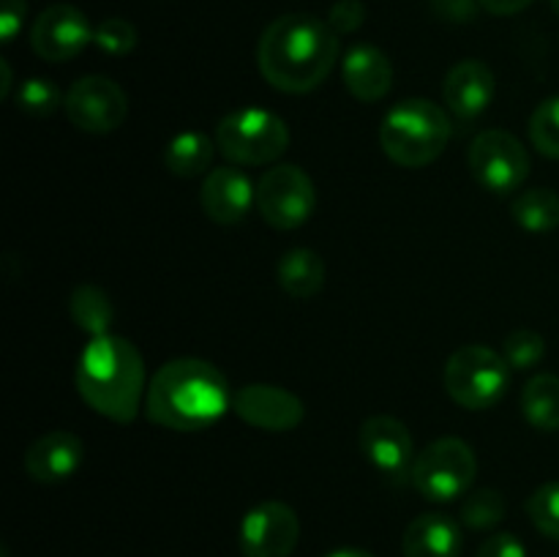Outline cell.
Segmentation results:
<instances>
[{
    "label": "cell",
    "mask_w": 559,
    "mask_h": 557,
    "mask_svg": "<svg viewBox=\"0 0 559 557\" xmlns=\"http://www.w3.org/2000/svg\"><path fill=\"white\" fill-rule=\"evenodd\" d=\"M453 134V120L440 104L429 98H407L388 109L380 123V145L399 167L418 169L445 153Z\"/></svg>",
    "instance_id": "277c9868"
},
{
    "label": "cell",
    "mask_w": 559,
    "mask_h": 557,
    "mask_svg": "<svg viewBox=\"0 0 559 557\" xmlns=\"http://www.w3.org/2000/svg\"><path fill=\"white\" fill-rule=\"evenodd\" d=\"M511 382V366L502 353L486 344H467L459 347L445 364V391L459 407L489 410L506 396Z\"/></svg>",
    "instance_id": "8992f818"
},
{
    "label": "cell",
    "mask_w": 559,
    "mask_h": 557,
    "mask_svg": "<svg viewBox=\"0 0 559 557\" xmlns=\"http://www.w3.org/2000/svg\"><path fill=\"white\" fill-rule=\"evenodd\" d=\"M530 140L538 153L559 158V96L538 104L530 118Z\"/></svg>",
    "instance_id": "83f0119b"
},
{
    "label": "cell",
    "mask_w": 559,
    "mask_h": 557,
    "mask_svg": "<svg viewBox=\"0 0 559 557\" xmlns=\"http://www.w3.org/2000/svg\"><path fill=\"white\" fill-rule=\"evenodd\" d=\"M27 3L25 0H0V42H14L16 33L25 22Z\"/></svg>",
    "instance_id": "d6a6232c"
},
{
    "label": "cell",
    "mask_w": 559,
    "mask_h": 557,
    "mask_svg": "<svg viewBox=\"0 0 559 557\" xmlns=\"http://www.w3.org/2000/svg\"><path fill=\"white\" fill-rule=\"evenodd\" d=\"M216 147L229 162L260 167L284 156L289 145V129L284 118L267 109L246 107L224 115L216 126Z\"/></svg>",
    "instance_id": "5b68a950"
},
{
    "label": "cell",
    "mask_w": 559,
    "mask_h": 557,
    "mask_svg": "<svg viewBox=\"0 0 559 557\" xmlns=\"http://www.w3.org/2000/svg\"><path fill=\"white\" fill-rule=\"evenodd\" d=\"M76 391L98 415L115 424H131L147 393L140 349L115 333L91 339L76 364Z\"/></svg>",
    "instance_id": "3957f363"
},
{
    "label": "cell",
    "mask_w": 559,
    "mask_h": 557,
    "mask_svg": "<svg viewBox=\"0 0 559 557\" xmlns=\"http://www.w3.org/2000/svg\"><path fill=\"white\" fill-rule=\"evenodd\" d=\"M402 552L404 557H459L462 530L445 513H420L404 530Z\"/></svg>",
    "instance_id": "d6986e66"
},
{
    "label": "cell",
    "mask_w": 559,
    "mask_h": 557,
    "mask_svg": "<svg viewBox=\"0 0 559 557\" xmlns=\"http://www.w3.org/2000/svg\"><path fill=\"white\" fill-rule=\"evenodd\" d=\"M240 420L262 431H293L304 420L306 407L293 391L267 382H249L233 399Z\"/></svg>",
    "instance_id": "5bb4252c"
},
{
    "label": "cell",
    "mask_w": 559,
    "mask_h": 557,
    "mask_svg": "<svg viewBox=\"0 0 559 557\" xmlns=\"http://www.w3.org/2000/svg\"><path fill=\"white\" fill-rule=\"evenodd\" d=\"M325 557H374V555H369V552H364V549H349L347 546V549H336Z\"/></svg>",
    "instance_id": "d590c367"
},
{
    "label": "cell",
    "mask_w": 559,
    "mask_h": 557,
    "mask_svg": "<svg viewBox=\"0 0 559 557\" xmlns=\"http://www.w3.org/2000/svg\"><path fill=\"white\" fill-rule=\"evenodd\" d=\"M475 557H527V549L513 533H495L480 544Z\"/></svg>",
    "instance_id": "1f68e13d"
},
{
    "label": "cell",
    "mask_w": 559,
    "mask_h": 557,
    "mask_svg": "<svg viewBox=\"0 0 559 557\" xmlns=\"http://www.w3.org/2000/svg\"><path fill=\"white\" fill-rule=\"evenodd\" d=\"M478 475L475 451L459 437H440L415 457L409 484L429 502H451L467 495Z\"/></svg>",
    "instance_id": "52a82bcc"
},
{
    "label": "cell",
    "mask_w": 559,
    "mask_h": 557,
    "mask_svg": "<svg viewBox=\"0 0 559 557\" xmlns=\"http://www.w3.org/2000/svg\"><path fill=\"white\" fill-rule=\"evenodd\" d=\"M66 118L87 134H112L129 115V96L115 80L91 74L76 80L63 98Z\"/></svg>",
    "instance_id": "30bf717a"
},
{
    "label": "cell",
    "mask_w": 559,
    "mask_h": 557,
    "mask_svg": "<svg viewBox=\"0 0 559 557\" xmlns=\"http://www.w3.org/2000/svg\"><path fill=\"white\" fill-rule=\"evenodd\" d=\"M469 173L475 183L491 194H511L522 189L530 175V153L511 131L486 129L469 145Z\"/></svg>",
    "instance_id": "ba28073f"
},
{
    "label": "cell",
    "mask_w": 559,
    "mask_h": 557,
    "mask_svg": "<svg viewBox=\"0 0 559 557\" xmlns=\"http://www.w3.org/2000/svg\"><path fill=\"white\" fill-rule=\"evenodd\" d=\"M497 80L495 71L484 63V60H462L448 71L445 82H442V96H445L448 112L459 118L462 123H473L475 118L489 109L495 102Z\"/></svg>",
    "instance_id": "9a60e30c"
},
{
    "label": "cell",
    "mask_w": 559,
    "mask_h": 557,
    "mask_svg": "<svg viewBox=\"0 0 559 557\" xmlns=\"http://www.w3.org/2000/svg\"><path fill=\"white\" fill-rule=\"evenodd\" d=\"M14 102L22 112L33 115V118H49L55 109L63 107L60 87L52 80H47V76H31V80L22 82L16 87Z\"/></svg>",
    "instance_id": "484cf974"
},
{
    "label": "cell",
    "mask_w": 559,
    "mask_h": 557,
    "mask_svg": "<svg viewBox=\"0 0 559 557\" xmlns=\"http://www.w3.org/2000/svg\"><path fill=\"white\" fill-rule=\"evenodd\" d=\"M360 451L385 478L402 484L415 464V442L407 426L393 415H371L360 426Z\"/></svg>",
    "instance_id": "4fadbf2b"
},
{
    "label": "cell",
    "mask_w": 559,
    "mask_h": 557,
    "mask_svg": "<svg viewBox=\"0 0 559 557\" xmlns=\"http://www.w3.org/2000/svg\"><path fill=\"white\" fill-rule=\"evenodd\" d=\"M546 355V339L538 331L530 328H519V331L508 333L502 342V358L513 371H527L538 366Z\"/></svg>",
    "instance_id": "4316f807"
},
{
    "label": "cell",
    "mask_w": 559,
    "mask_h": 557,
    "mask_svg": "<svg viewBox=\"0 0 559 557\" xmlns=\"http://www.w3.org/2000/svg\"><path fill=\"white\" fill-rule=\"evenodd\" d=\"M366 20V9L360 0H336L328 11V25L344 36V33H355Z\"/></svg>",
    "instance_id": "4dcf8cb0"
},
{
    "label": "cell",
    "mask_w": 559,
    "mask_h": 557,
    "mask_svg": "<svg viewBox=\"0 0 559 557\" xmlns=\"http://www.w3.org/2000/svg\"><path fill=\"white\" fill-rule=\"evenodd\" d=\"M85 462V442L74 431L55 429L31 442L25 451V473L38 484L69 481Z\"/></svg>",
    "instance_id": "e0dca14e"
},
{
    "label": "cell",
    "mask_w": 559,
    "mask_h": 557,
    "mask_svg": "<svg viewBox=\"0 0 559 557\" xmlns=\"http://www.w3.org/2000/svg\"><path fill=\"white\" fill-rule=\"evenodd\" d=\"M442 3H445V0H442Z\"/></svg>",
    "instance_id": "74e56055"
},
{
    "label": "cell",
    "mask_w": 559,
    "mask_h": 557,
    "mask_svg": "<svg viewBox=\"0 0 559 557\" xmlns=\"http://www.w3.org/2000/svg\"><path fill=\"white\" fill-rule=\"evenodd\" d=\"M0 71H3V82H0V96H9L11 87V66L5 60H0Z\"/></svg>",
    "instance_id": "e575fe53"
},
{
    "label": "cell",
    "mask_w": 559,
    "mask_h": 557,
    "mask_svg": "<svg viewBox=\"0 0 559 557\" xmlns=\"http://www.w3.org/2000/svg\"><path fill=\"white\" fill-rule=\"evenodd\" d=\"M338 33L314 14H284L257 44V66L282 93H309L328 80L338 60Z\"/></svg>",
    "instance_id": "6da1fadb"
},
{
    "label": "cell",
    "mask_w": 559,
    "mask_h": 557,
    "mask_svg": "<svg viewBox=\"0 0 559 557\" xmlns=\"http://www.w3.org/2000/svg\"><path fill=\"white\" fill-rule=\"evenodd\" d=\"M96 27L71 3H55L36 16L31 27V47L49 63L76 58L93 42Z\"/></svg>",
    "instance_id": "7c38bea8"
},
{
    "label": "cell",
    "mask_w": 559,
    "mask_h": 557,
    "mask_svg": "<svg viewBox=\"0 0 559 557\" xmlns=\"http://www.w3.org/2000/svg\"><path fill=\"white\" fill-rule=\"evenodd\" d=\"M69 315L80 331L91 339L107 336L115 320V306L109 295L96 284H80L69 298Z\"/></svg>",
    "instance_id": "7402d4cb"
},
{
    "label": "cell",
    "mask_w": 559,
    "mask_h": 557,
    "mask_svg": "<svg viewBox=\"0 0 559 557\" xmlns=\"http://www.w3.org/2000/svg\"><path fill=\"white\" fill-rule=\"evenodd\" d=\"M506 497L497 489H475L462 502V522L469 530H495L506 519Z\"/></svg>",
    "instance_id": "d4e9b609"
},
{
    "label": "cell",
    "mask_w": 559,
    "mask_h": 557,
    "mask_svg": "<svg viewBox=\"0 0 559 557\" xmlns=\"http://www.w3.org/2000/svg\"><path fill=\"white\" fill-rule=\"evenodd\" d=\"M200 205L216 224H238L257 205V189L249 175L235 167H218L207 173L200 189Z\"/></svg>",
    "instance_id": "2e32d148"
},
{
    "label": "cell",
    "mask_w": 559,
    "mask_h": 557,
    "mask_svg": "<svg viewBox=\"0 0 559 557\" xmlns=\"http://www.w3.org/2000/svg\"><path fill=\"white\" fill-rule=\"evenodd\" d=\"M233 391L222 369L200 358H178L153 375L145 415L173 431H202L233 407Z\"/></svg>",
    "instance_id": "7a4b0ae2"
},
{
    "label": "cell",
    "mask_w": 559,
    "mask_h": 557,
    "mask_svg": "<svg viewBox=\"0 0 559 557\" xmlns=\"http://www.w3.org/2000/svg\"><path fill=\"white\" fill-rule=\"evenodd\" d=\"M478 3H480V9H486L489 14H495V16H513V14H519V11L530 9L535 0H478Z\"/></svg>",
    "instance_id": "836d02e7"
},
{
    "label": "cell",
    "mask_w": 559,
    "mask_h": 557,
    "mask_svg": "<svg viewBox=\"0 0 559 557\" xmlns=\"http://www.w3.org/2000/svg\"><path fill=\"white\" fill-rule=\"evenodd\" d=\"M314 180L295 164H276L257 183V211L273 229H295L314 213Z\"/></svg>",
    "instance_id": "9c48e42d"
},
{
    "label": "cell",
    "mask_w": 559,
    "mask_h": 557,
    "mask_svg": "<svg viewBox=\"0 0 559 557\" xmlns=\"http://www.w3.org/2000/svg\"><path fill=\"white\" fill-rule=\"evenodd\" d=\"M549 3H551V9H555V14L559 16V0H549Z\"/></svg>",
    "instance_id": "8d00e7d4"
},
{
    "label": "cell",
    "mask_w": 559,
    "mask_h": 557,
    "mask_svg": "<svg viewBox=\"0 0 559 557\" xmlns=\"http://www.w3.org/2000/svg\"><path fill=\"white\" fill-rule=\"evenodd\" d=\"M513 222L535 235L551 233L559 227V194L551 189H530L513 200Z\"/></svg>",
    "instance_id": "cb8c5ba5"
},
{
    "label": "cell",
    "mask_w": 559,
    "mask_h": 557,
    "mask_svg": "<svg viewBox=\"0 0 559 557\" xmlns=\"http://www.w3.org/2000/svg\"><path fill=\"white\" fill-rule=\"evenodd\" d=\"M298 513L282 500H265L251 508L238 530L243 557H289L298 546Z\"/></svg>",
    "instance_id": "8fae6325"
},
{
    "label": "cell",
    "mask_w": 559,
    "mask_h": 557,
    "mask_svg": "<svg viewBox=\"0 0 559 557\" xmlns=\"http://www.w3.org/2000/svg\"><path fill=\"white\" fill-rule=\"evenodd\" d=\"M342 80L358 102H380L393 85L391 58L374 44H355L342 58Z\"/></svg>",
    "instance_id": "ac0fdd59"
},
{
    "label": "cell",
    "mask_w": 559,
    "mask_h": 557,
    "mask_svg": "<svg viewBox=\"0 0 559 557\" xmlns=\"http://www.w3.org/2000/svg\"><path fill=\"white\" fill-rule=\"evenodd\" d=\"M527 517L538 533L559 541V481H549L530 495Z\"/></svg>",
    "instance_id": "f1b7e54d"
},
{
    "label": "cell",
    "mask_w": 559,
    "mask_h": 557,
    "mask_svg": "<svg viewBox=\"0 0 559 557\" xmlns=\"http://www.w3.org/2000/svg\"><path fill=\"white\" fill-rule=\"evenodd\" d=\"M93 44L102 52L120 58V55H129L136 47V27L129 20L109 16V20L98 22L96 33H93Z\"/></svg>",
    "instance_id": "f546056e"
},
{
    "label": "cell",
    "mask_w": 559,
    "mask_h": 557,
    "mask_svg": "<svg viewBox=\"0 0 559 557\" xmlns=\"http://www.w3.org/2000/svg\"><path fill=\"white\" fill-rule=\"evenodd\" d=\"M522 413L538 431H559V377L535 375L522 391Z\"/></svg>",
    "instance_id": "603a6c76"
},
{
    "label": "cell",
    "mask_w": 559,
    "mask_h": 557,
    "mask_svg": "<svg viewBox=\"0 0 559 557\" xmlns=\"http://www.w3.org/2000/svg\"><path fill=\"white\" fill-rule=\"evenodd\" d=\"M213 156H216V140L202 131H183L167 145L164 164L178 178H197L211 169Z\"/></svg>",
    "instance_id": "44dd1931"
},
{
    "label": "cell",
    "mask_w": 559,
    "mask_h": 557,
    "mask_svg": "<svg viewBox=\"0 0 559 557\" xmlns=\"http://www.w3.org/2000/svg\"><path fill=\"white\" fill-rule=\"evenodd\" d=\"M328 268L325 260L317 254L314 249H306V246H298V249H289L287 254H282L276 265V278L282 284L284 293L295 300H309L325 287Z\"/></svg>",
    "instance_id": "ffe728a7"
}]
</instances>
